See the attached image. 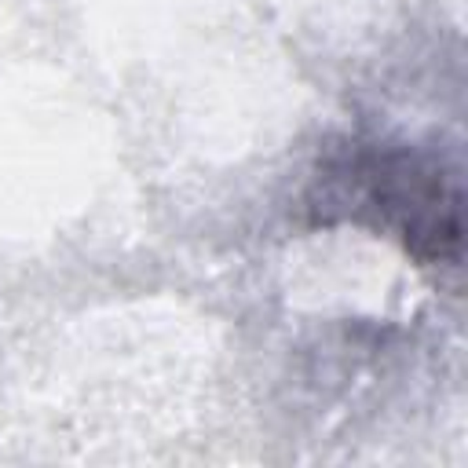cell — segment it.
Listing matches in <instances>:
<instances>
[{
    "instance_id": "cell-1",
    "label": "cell",
    "mask_w": 468,
    "mask_h": 468,
    "mask_svg": "<svg viewBox=\"0 0 468 468\" xmlns=\"http://www.w3.org/2000/svg\"><path fill=\"white\" fill-rule=\"evenodd\" d=\"M351 183L362 208H377L380 223L395 227L420 260H457L461 194L439 161L410 150H373L355 157Z\"/></svg>"
}]
</instances>
